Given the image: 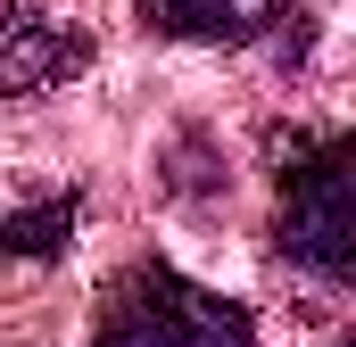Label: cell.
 <instances>
[{
    "mask_svg": "<svg viewBox=\"0 0 356 347\" xmlns=\"http://www.w3.org/2000/svg\"><path fill=\"white\" fill-rule=\"evenodd\" d=\"M91 67V33L83 25H58L42 8H0V99H25V91H58Z\"/></svg>",
    "mask_w": 356,
    "mask_h": 347,
    "instance_id": "cell-3",
    "label": "cell"
},
{
    "mask_svg": "<svg viewBox=\"0 0 356 347\" xmlns=\"http://www.w3.org/2000/svg\"><path fill=\"white\" fill-rule=\"evenodd\" d=\"M141 17L166 42H232L241 33V0H141Z\"/></svg>",
    "mask_w": 356,
    "mask_h": 347,
    "instance_id": "cell-5",
    "label": "cell"
},
{
    "mask_svg": "<svg viewBox=\"0 0 356 347\" xmlns=\"http://www.w3.org/2000/svg\"><path fill=\"white\" fill-rule=\"evenodd\" d=\"M348 166H356V141L332 133V141L298 149L290 174H282V257L307 264V273H323V281H348V264H356Z\"/></svg>",
    "mask_w": 356,
    "mask_h": 347,
    "instance_id": "cell-2",
    "label": "cell"
},
{
    "mask_svg": "<svg viewBox=\"0 0 356 347\" xmlns=\"http://www.w3.org/2000/svg\"><path fill=\"white\" fill-rule=\"evenodd\" d=\"M75 215H83V198H75V190H50V198H33V207L0 215V264H50V257H67Z\"/></svg>",
    "mask_w": 356,
    "mask_h": 347,
    "instance_id": "cell-4",
    "label": "cell"
},
{
    "mask_svg": "<svg viewBox=\"0 0 356 347\" xmlns=\"http://www.w3.org/2000/svg\"><path fill=\"white\" fill-rule=\"evenodd\" d=\"M91 347H257V323H249L241 298H224V289L149 257L108 281Z\"/></svg>",
    "mask_w": 356,
    "mask_h": 347,
    "instance_id": "cell-1",
    "label": "cell"
}]
</instances>
